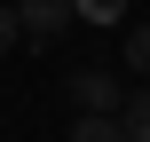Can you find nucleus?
I'll list each match as a JSON object with an SVG mask.
<instances>
[{
    "label": "nucleus",
    "mask_w": 150,
    "mask_h": 142,
    "mask_svg": "<svg viewBox=\"0 0 150 142\" xmlns=\"http://www.w3.org/2000/svg\"><path fill=\"white\" fill-rule=\"evenodd\" d=\"M63 95H71V111H79V119H119V111H127L119 71H103V63H79V71L63 79Z\"/></svg>",
    "instance_id": "1"
},
{
    "label": "nucleus",
    "mask_w": 150,
    "mask_h": 142,
    "mask_svg": "<svg viewBox=\"0 0 150 142\" xmlns=\"http://www.w3.org/2000/svg\"><path fill=\"white\" fill-rule=\"evenodd\" d=\"M16 16H24V47H47L79 24V0H16Z\"/></svg>",
    "instance_id": "2"
},
{
    "label": "nucleus",
    "mask_w": 150,
    "mask_h": 142,
    "mask_svg": "<svg viewBox=\"0 0 150 142\" xmlns=\"http://www.w3.org/2000/svg\"><path fill=\"white\" fill-rule=\"evenodd\" d=\"M71 142H127V119H79Z\"/></svg>",
    "instance_id": "3"
},
{
    "label": "nucleus",
    "mask_w": 150,
    "mask_h": 142,
    "mask_svg": "<svg viewBox=\"0 0 150 142\" xmlns=\"http://www.w3.org/2000/svg\"><path fill=\"white\" fill-rule=\"evenodd\" d=\"M119 119H127V142H150V87H142V95H127Z\"/></svg>",
    "instance_id": "4"
},
{
    "label": "nucleus",
    "mask_w": 150,
    "mask_h": 142,
    "mask_svg": "<svg viewBox=\"0 0 150 142\" xmlns=\"http://www.w3.org/2000/svg\"><path fill=\"white\" fill-rule=\"evenodd\" d=\"M127 71H142V79H150V24L127 32Z\"/></svg>",
    "instance_id": "5"
},
{
    "label": "nucleus",
    "mask_w": 150,
    "mask_h": 142,
    "mask_svg": "<svg viewBox=\"0 0 150 142\" xmlns=\"http://www.w3.org/2000/svg\"><path fill=\"white\" fill-rule=\"evenodd\" d=\"M8 47H24V16H16V0H0V55Z\"/></svg>",
    "instance_id": "6"
},
{
    "label": "nucleus",
    "mask_w": 150,
    "mask_h": 142,
    "mask_svg": "<svg viewBox=\"0 0 150 142\" xmlns=\"http://www.w3.org/2000/svg\"><path fill=\"white\" fill-rule=\"evenodd\" d=\"M79 16H87V24H119V16H127V0H79Z\"/></svg>",
    "instance_id": "7"
}]
</instances>
